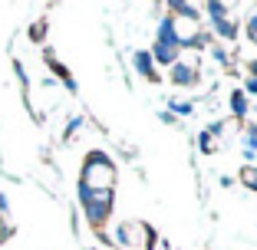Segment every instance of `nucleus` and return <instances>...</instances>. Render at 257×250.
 Masks as SVG:
<instances>
[{"instance_id":"obj_17","label":"nucleus","mask_w":257,"mask_h":250,"mask_svg":"<svg viewBox=\"0 0 257 250\" xmlns=\"http://www.w3.org/2000/svg\"><path fill=\"white\" fill-rule=\"evenodd\" d=\"M43 33H46V23H43V20H40V23H33V30H30V37L37 40V43H40V40H43Z\"/></svg>"},{"instance_id":"obj_16","label":"nucleus","mask_w":257,"mask_h":250,"mask_svg":"<svg viewBox=\"0 0 257 250\" xmlns=\"http://www.w3.org/2000/svg\"><path fill=\"white\" fill-rule=\"evenodd\" d=\"M79 129H83V119H79V115H76V119H69V125H66V138H73Z\"/></svg>"},{"instance_id":"obj_3","label":"nucleus","mask_w":257,"mask_h":250,"mask_svg":"<svg viewBox=\"0 0 257 250\" xmlns=\"http://www.w3.org/2000/svg\"><path fill=\"white\" fill-rule=\"evenodd\" d=\"M79 194V207H83L86 220H89L92 230H102L112 217V207H115V191H89V188H76Z\"/></svg>"},{"instance_id":"obj_2","label":"nucleus","mask_w":257,"mask_h":250,"mask_svg":"<svg viewBox=\"0 0 257 250\" xmlns=\"http://www.w3.org/2000/svg\"><path fill=\"white\" fill-rule=\"evenodd\" d=\"M99 237L112 247H122V250H152L155 247V227L145 224V220H122L112 234L99 230Z\"/></svg>"},{"instance_id":"obj_20","label":"nucleus","mask_w":257,"mask_h":250,"mask_svg":"<svg viewBox=\"0 0 257 250\" xmlns=\"http://www.w3.org/2000/svg\"><path fill=\"white\" fill-rule=\"evenodd\" d=\"M14 69H17V79H20V83H27V69H23V63H14Z\"/></svg>"},{"instance_id":"obj_13","label":"nucleus","mask_w":257,"mask_h":250,"mask_svg":"<svg viewBox=\"0 0 257 250\" xmlns=\"http://www.w3.org/2000/svg\"><path fill=\"white\" fill-rule=\"evenodd\" d=\"M168 112L178 119V115H191L195 112V102H188V99H175V96H168Z\"/></svg>"},{"instance_id":"obj_1","label":"nucleus","mask_w":257,"mask_h":250,"mask_svg":"<svg viewBox=\"0 0 257 250\" xmlns=\"http://www.w3.org/2000/svg\"><path fill=\"white\" fill-rule=\"evenodd\" d=\"M115 181H119V171H115V161L109 158L106 152H89L83 158V168H79V184L89 191H115Z\"/></svg>"},{"instance_id":"obj_15","label":"nucleus","mask_w":257,"mask_h":250,"mask_svg":"<svg viewBox=\"0 0 257 250\" xmlns=\"http://www.w3.org/2000/svg\"><path fill=\"white\" fill-rule=\"evenodd\" d=\"M244 37H247L250 43H257V4L247 10V17H244Z\"/></svg>"},{"instance_id":"obj_21","label":"nucleus","mask_w":257,"mask_h":250,"mask_svg":"<svg viewBox=\"0 0 257 250\" xmlns=\"http://www.w3.org/2000/svg\"><path fill=\"white\" fill-rule=\"evenodd\" d=\"M159 119H162V122H165V125H175V115H172V112H168V109H165V112H162V115H159Z\"/></svg>"},{"instance_id":"obj_8","label":"nucleus","mask_w":257,"mask_h":250,"mask_svg":"<svg viewBox=\"0 0 257 250\" xmlns=\"http://www.w3.org/2000/svg\"><path fill=\"white\" fill-rule=\"evenodd\" d=\"M241 155L247 158V165H254V158H257V122H247L241 129Z\"/></svg>"},{"instance_id":"obj_18","label":"nucleus","mask_w":257,"mask_h":250,"mask_svg":"<svg viewBox=\"0 0 257 250\" xmlns=\"http://www.w3.org/2000/svg\"><path fill=\"white\" fill-rule=\"evenodd\" d=\"M241 92H244V96H257V79L247 76V79H244V89H241Z\"/></svg>"},{"instance_id":"obj_6","label":"nucleus","mask_w":257,"mask_h":250,"mask_svg":"<svg viewBox=\"0 0 257 250\" xmlns=\"http://www.w3.org/2000/svg\"><path fill=\"white\" fill-rule=\"evenodd\" d=\"M132 66H136V73H139V76H145L149 83H159V79H162L149 50H136V53H132Z\"/></svg>"},{"instance_id":"obj_9","label":"nucleus","mask_w":257,"mask_h":250,"mask_svg":"<svg viewBox=\"0 0 257 250\" xmlns=\"http://www.w3.org/2000/svg\"><path fill=\"white\" fill-rule=\"evenodd\" d=\"M168 14H172V17H182V20H195V23L204 20V17H201V7H198V4H188V0H172V4H168Z\"/></svg>"},{"instance_id":"obj_4","label":"nucleus","mask_w":257,"mask_h":250,"mask_svg":"<svg viewBox=\"0 0 257 250\" xmlns=\"http://www.w3.org/2000/svg\"><path fill=\"white\" fill-rule=\"evenodd\" d=\"M201 14H208L204 20L211 23V37L214 40H224V43H234V40H237L241 17H234V7H231V4L208 0V4H201Z\"/></svg>"},{"instance_id":"obj_14","label":"nucleus","mask_w":257,"mask_h":250,"mask_svg":"<svg viewBox=\"0 0 257 250\" xmlns=\"http://www.w3.org/2000/svg\"><path fill=\"white\" fill-rule=\"evenodd\" d=\"M237 181H241L247 191H254V194H257V165H244L241 171H237Z\"/></svg>"},{"instance_id":"obj_5","label":"nucleus","mask_w":257,"mask_h":250,"mask_svg":"<svg viewBox=\"0 0 257 250\" xmlns=\"http://www.w3.org/2000/svg\"><path fill=\"white\" fill-rule=\"evenodd\" d=\"M201 79V53L198 50H182L178 60L168 66V83L178 89H195Z\"/></svg>"},{"instance_id":"obj_19","label":"nucleus","mask_w":257,"mask_h":250,"mask_svg":"<svg viewBox=\"0 0 257 250\" xmlns=\"http://www.w3.org/2000/svg\"><path fill=\"white\" fill-rule=\"evenodd\" d=\"M244 73H247V76H250V79H257V60H250V63H247V66H244Z\"/></svg>"},{"instance_id":"obj_11","label":"nucleus","mask_w":257,"mask_h":250,"mask_svg":"<svg viewBox=\"0 0 257 250\" xmlns=\"http://www.w3.org/2000/svg\"><path fill=\"white\" fill-rule=\"evenodd\" d=\"M155 43H172V46H178V40H175V17L172 14L159 17V27H155Z\"/></svg>"},{"instance_id":"obj_10","label":"nucleus","mask_w":257,"mask_h":250,"mask_svg":"<svg viewBox=\"0 0 257 250\" xmlns=\"http://www.w3.org/2000/svg\"><path fill=\"white\" fill-rule=\"evenodd\" d=\"M227 106H231V119L244 122V119H247V112H250V99L244 96L241 89H234L231 96H227Z\"/></svg>"},{"instance_id":"obj_7","label":"nucleus","mask_w":257,"mask_h":250,"mask_svg":"<svg viewBox=\"0 0 257 250\" xmlns=\"http://www.w3.org/2000/svg\"><path fill=\"white\" fill-rule=\"evenodd\" d=\"M152 60H155V66L168 69L175 60H178V53H182V46H172V43H152Z\"/></svg>"},{"instance_id":"obj_12","label":"nucleus","mask_w":257,"mask_h":250,"mask_svg":"<svg viewBox=\"0 0 257 250\" xmlns=\"http://www.w3.org/2000/svg\"><path fill=\"white\" fill-rule=\"evenodd\" d=\"M218 148H221V142H218V138H214L208 129L198 132V152H201V155H214Z\"/></svg>"}]
</instances>
